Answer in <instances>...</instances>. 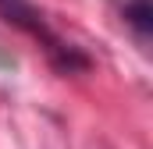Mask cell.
<instances>
[{
	"label": "cell",
	"instance_id": "cell-1",
	"mask_svg": "<svg viewBox=\"0 0 153 149\" xmlns=\"http://www.w3.org/2000/svg\"><path fill=\"white\" fill-rule=\"evenodd\" d=\"M125 21L139 32V39L150 36V0H128L125 4Z\"/></svg>",
	"mask_w": 153,
	"mask_h": 149
}]
</instances>
